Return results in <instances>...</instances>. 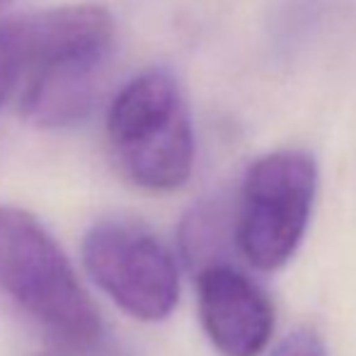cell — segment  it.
Here are the masks:
<instances>
[{
  "label": "cell",
  "instance_id": "cell-1",
  "mask_svg": "<svg viewBox=\"0 0 356 356\" xmlns=\"http://www.w3.org/2000/svg\"><path fill=\"white\" fill-rule=\"evenodd\" d=\"M24 37L22 117L42 129L71 127L88 117L114 44L109 10L102 5H66L24 15Z\"/></svg>",
  "mask_w": 356,
  "mask_h": 356
},
{
  "label": "cell",
  "instance_id": "cell-2",
  "mask_svg": "<svg viewBox=\"0 0 356 356\" xmlns=\"http://www.w3.org/2000/svg\"><path fill=\"white\" fill-rule=\"evenodd\" d=\"M0 291L39 323L54 347L88 352L104 325L54 235L17 207H0Z\"/></svg>",
  "mask_w": 356,
  "mask_h": 356
},
{
  "label": "cell",
  "instance_id": "cell-3",
  "mask_svg": "<svg viewBox=\"0 0 356 356\" xmlns=\"http://www.w3.org/2000/svg\"><path fill=\"white\" fill-rule=\"evenodd\" d=\"M107 143L119 172L148 192H175L194 168V129L179 83L145 71L127 83L107 112Z\"/></svg>",
  "mask_w": 356,
  "mask_h": 356
},
{
  "label": "cell",
  "instance_id": "cell-4",
  "mask_svg": "<svg viewBox=\"0 0 356 356\" xmlns=\"http://www.w3.org/2000/svg\"><path fill=\"white\" fill-rule=\"evenodd\" d=\"M318 194V165L305 150H274L248 168L240 184L233 240L259 272H277L303 243Z\"/></svg>",
  "mask_w": 356,
  "mask_h": 356
},
{
  "label": "cell",
  "instance_id": "cell-5",
  "mask_svg": "<svg viewBox=\"0 0 356 356\" xmlns=\"http://www.w3.org/2000/svg\"><path fill=\"white\" fill-rule=\"evenodd\" d=\"M83 264L90 279L131 318L158 323L177 308V262L163 240L136 220H97L83 238Z\"/></svg>",
  "mask_w": 356,
  "mask_h": 356
},
{
  "label": "cell",
  "instance_id": "cell-6",
  "mask_svg": "<svg viewBox=\"0 0 356 356\" xmlns=\"http://www.w3.org/2000/svg\"><path fill=\"white\" fill-rule=\"evenodd\" d=\"M199 320L223 356H259L274 334V305L252 279L223 262L197 272Z\"/></svg>",
  "mask_w": 356,
  "mask_h": 356
},
{
  "label": "cell",
  "instance_id": "cell-7",
  "mask_svg": "<svg viewBox=\"0 0 356 356\" xmlns=\"http://www.w3.org/2000/svg\"><path fill=\"white\" fill-rule=\"evenodd\" d=\"M27 73V39L24 19H0V109L22 85Z\"/></svg>",
  "mask_w": 356,
  "mask_h": 356
},
{
  "label": "cell",
  "instance_id": "cell-8",
  "mask_svg": "<svg viewBox=\"0 0 356 356\" xmlns=\"http://www.w3.org/2000/svg\"><path fill=\"white\" fill-rule=\"evenodd\" d=\"M269 356H327V347L315 330L298 327L286 334Z\"/></svg>",
  "mask_w": 356,
  "mask_h": 356
},
{
  "label": "cell",
  "instance_id": "cell-9",
  "mask_svg": "<svg viewBox=\"0 0 356 356\" xmlns=\"http://www.w3.org/2000/svg\"><path fill=\"white\" fill-rule=\"evenodd\" d=\"M10 3V0H0V8H3V5H8Z\"/></svg>",
  "mask_w": 356,
  "mask_h": 356
}]
</instances>
